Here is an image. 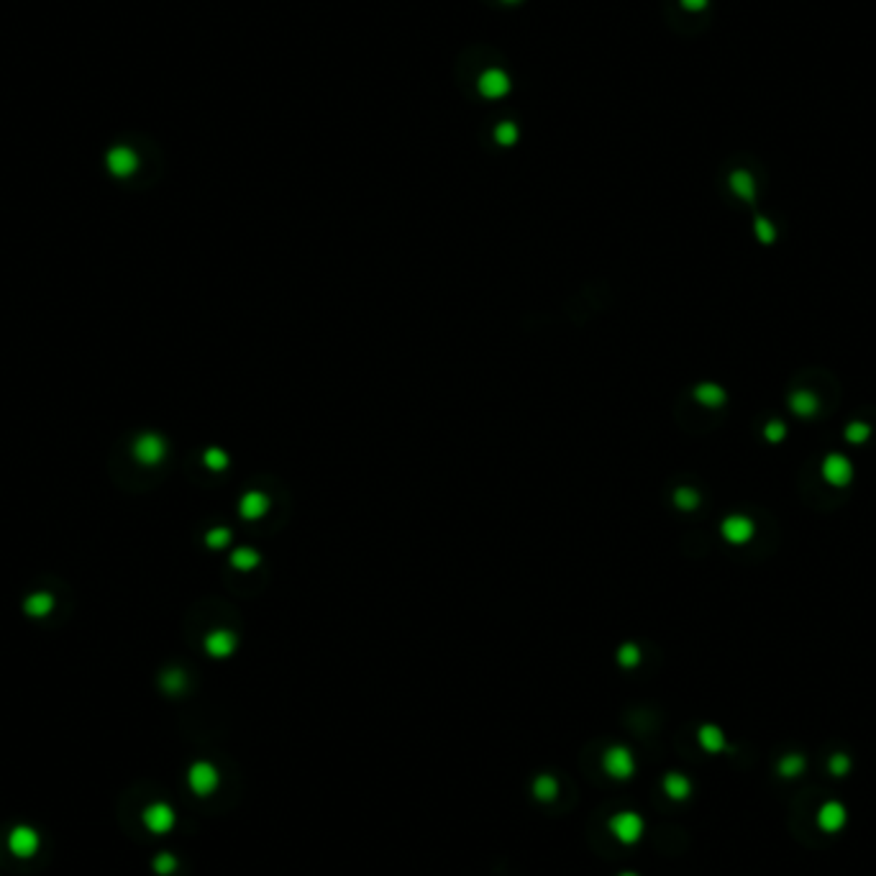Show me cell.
<instances>
[{
    "instance_id": "1",
    "label": "cell",
    "mask_w": 876,
    "mask_h": 876,
    "mask_svg": "<svg viewBox=\"0 0 876 876\" xmlns=\"http://www.w3.org/2000/svg\"><path fill=\"white\" fill-rule=\"evenodd\" d=\"M820 474H823L825 484H830V487H838V489L848 487L853 482V462L846 454L833 451V454H827L825 459H823Z\"/></svg>"
},
{
    "instance_id": "2",
    "label": "cell",
    "mask_w": 876,
    "mask_h": 876,
    "mask_svg": "<svg viewBox=\"0 0 876 876\" xmlns=\"http://www.w3.org/2000/svg\"><path fill=\"white\" fill-rule=\"evenodd\" d=\"M643 830H646L643 817H640L638 812H633V809H623V812H615V815L610 817V833L615 835L620 843H625V846L638 843Z\"/></svg>"
},
{
    "instance_id": "3",
    "label": "cell",
    "mask_w": 876,
    "mask_h": 876,
    "mask_svg": "<svg viewBox=\"0 0 876 876\" xmlns=\"http://www.w3.org/2000/svg\"><path fill=\"white\" fill-rule=\"evenodd\" d=\"M220 784V774L218 769L208 764V761H195L190 771H187V787L193 789L198 797H208L218 789Z\"/></svg>"
},
{
    "instance_id": "4",
    "label": "cell",
    "mask_w": 876,
    "mask_h": 876,
    "mask_svg": "<svg viewBox=\"0 0 876 876\" xmlns=\"http://www.w3.org/2000/svg\"><path fill=\"white\" fill-rule=\"evenodd\" d=\"M720 533H723V538L728 541L730 546H746V543H751V538L756 536V523L751 520L748 515L733 513L720 523Z\"/></svg>"
},
{
    "instance_id": "5",
    "label": "cell",
    "mask_w": 876,
    "mask_h": 876,
    "mask_svg": "<svg viewBox=\"0 0 876 876\" xmlns=\"http://www.w3.org/2000/svg\"><path fill=\"white\" fill-rule=\"evenodd\" d=\"M848 823V807L838 800H830V802H823L815 812V825L823 830V833H841L843 827Z\"/></svg>"
},
{
    "instance_id": "6",
    "label": "cell",
    "mask_w": 876,
    "mask_h": 876,
    "mask_svg": "<svg viewBox=\"0 0 876 876\" xmlns=\"http://www.w3.org/2000/svg\"><path fill=\"white\" fill-rule=\"evenodd\" d=\"M167 454V444H164V438L157 436V433H141V436L134 441V456L136 462L143 464V466H154V464H159Z\"/></svg>"
},
{
    "instance_id": "7",
    "label": "cell",
    "mask_w": 876,
    "mask_h": 876,
    "mask_svg": "<svg viewBox=\"0 0 876 876\" xmlns=\"http://www.w3.org/2000/svg\"><path fill=\"white\" fill-rule=\"evenodd\" d=\"M602 766L613 779H631L633 771H636V758L625 746H613V748L605 751Z\"/></svg>"
},
{
    "instance_id": "8",
    "label": "cell",
    "mask_w": 876,
    "mask_h": 876,
    "mask_svg": "<svg viewBox=\"0 0 876 876\" xmlns=\"http://www.w3.org/2000/svg\"><path fill=\"white\" fill-rule=\"evenodd\" d=\"M42 846V838L31 825H16L8 835V848L16 859H31Z\"/></svg>"
},
{
    "instance_id": "9",
    "label": "cell",
    "mask_w": 876,
    "mask_h": 876,
    "mask_svg": "<svg viewBox=\"0 0 876 876\" xmlns=\"http://www.w3.org/2000/svg\"><path fill=\"white\" fill-rule=\"evenodd\" d=\"M141 820H143V825H146L149 833L164 835L175 827L177 815H175V809L169 807L167 802H154V805H149V807L143 809Z\"/></svg>"
},
{
    "instance_id": "10",
    "label": "cell",
    "mask_w": 876,
    "mask_h": 876,
    "mask_svg": "<svg viewBox=\"0 0 876 876\" xmlns=\"http://www.w3.org/2000/svg\"><path fill=\"white\" fill-rule=\"evenodd\" d=\"M105 167L113 177H131L136 169H139V157H136L134 149H128V146H113L108 154H105Z\"/></svg>"
},
{
    "instance_id": "11",
    "label": "cell",
    "mask_w": 876,
    "mask_h": 876,
    "mask_svg": "<svg viewBox=\"0 0 876 876\" xmlns=\"http://www.w3.org/2000/svg\"><path fill=\"white\" fill-rule=\"evenodd\" d=\"M205 651H208L213 658L231 656V654L236 651V636H234L231 631H223V628L211 631L208 636H205Z\"/></svg>"
},
{
    "instance_id": "12",
    "label": "cell",
    "mask_w": 876,
    "mask_h": 876,
    "mask_svg": "<svg viewBox=\"0 0 876 876\" xmlns=\"http://www.w3.org/2000/svg\"><path fill=\"white\" fill-rule=\"evenodd\" d=\"M789 410H792L797 418H805V421H807V418L817 415V410H820V397H817L812 389H805V387L794 389L792 395H789Z\"/></svg>"
},
{
    "instance_id": "13",
    "label": "cell",
    "mask_w": 876,
    "mask_h": 876,
    "mask_svg": "<svg viewBox=\"0 0 876 876\" xmlns=\"http://www.w3.org/2000/svg\"><path fill=\"white\" fill-rule=\"evenodd\" d=\"M267 510H270V498H267L264 492H259V489L246 492L244 498H241V502H238V513H241V518H246V520H259Z\"/></svg>"
},
{
    "instance_id": "14",
    "label": "cell",
    "mask_w": 876,
    "mask_h": 876,
    "mask_svg": "<svg viewBox=\"0 0 876 876\" xmlns=\"http://www.w3.org/2000/svg\"><path fill=\"white\" fill-rule=\"evenodd\" d=\"M697 743L702 746V751H708V753H712V756H717V753H723V751L728 748V738H725L723 728H717V725H712V723L699 728Z\"/></svg>"
},
{
    "instance_id": "15",
    "label": "cell",
    "mask_w": 876,
    "mask_h": 876,
    "mask_svg": "<svg viewBox=\"0 0 876 876\" xmlns=\"http://www.w3.org/2000/svg\"><path fill=\"white\" fill-rule=\"evenodd\" d=\"M692 397L705 408H723L728 403V392L715 382H699L697 387L692 389Z\"/></svg>"
},
{
    "instance_id": "16",
    "label": "cell",
    "mask_w": 876,
    "mask_h": 876,
    "mask_svg": "<svg viewBox=\"0 0 876 876\" xmlns=\"http://www.w3.org/2000/svg\"><path fill=\"white\" fill-rule=\"evenodd\" d=\"M728 185H730V190H733L735 198H741V200H746V202L756 200V179H753V175L746 172V169H735V172H730Z\"/></svg>"
},
{
    "instance_id": "17",
    "label": "cell",
    "mask_w": 876,
    "mask_h": 876,
    "mask_svg": "<svg viewBox=\"0 0 876 876\" xmlns=\"http://www.w3.org/2000/svg\"><path fill=\"white\" fill-rule=\"evenodd\" d=\"M480 90L482 95H487V98H502V95L510 90V80L502 69H487L484 75L480 77Z\"/></svg>"
},
{
    "instance_id": "18",
    "label": "cell",
    "mask_w": 876,
    "mask_h": 876,
    "mask_svg": "<svg viewBox=\"0 0 876 876\" xmlns=\"http://www.w3.org/2000/svg\"><path fill=\"white\" fill-rule=\"evenodd\" d=\"M664 792H666V797H669V800H674V802L690 800V794H692L690 776L679 774V771H672V774H666L664 776Z\"/></svg>"
},
{
    "instance_id": "19",
    "label": "cell",
    "mask_w": 876,
    "mask_h": 876,
    "mask_svg": "<svg viewBox=\"0 0 876 876\" xmlns=\"http://www.w3.org/2000/svg\"><path fill=\"white\" fill-rule=\"evenodd\" d=\"M807 769V758L802 756V753H784L779 761H776V771L782 779H797Z\"/></svg>"
},
{
    "instance_id": "20",
    "label": "cell",
    "mask_w": 876,
    "mask_h": 876,
    "mask_svg": "<svg viewBox=\"0 0 876 876\" xmlns=\"http://www.w3.org/2000/svg\"><path fill=\"white\" fill-rule=\"evenodd\" d=\"M51 607H54V597H51L49 592H36V595H31V597L24 602V610L31 617H44Z\"/></svg>"
},
{
    "instance_id": "21",
    "label": "cell",
    "mask_w": 876,
    "mask_h": 876,
    "mask_svg": "<svg viewBox=\"0 0 876 876\" xmlns=\"http://www.w3.org/2000/svg\"><path fill=\"white\" fill-rule=\"evenodd\" d=\"M559 792V782L554 779L551 774H541L536 776V782H533V794H536V800L541 802H551L557 797Z\"/></svg>"
},
{
    "instance_id": "22",
    "label": "cell",
    "mask_w": 876,
    "mask_h": 876,
    "mask_svg": "<svg viewBox=\"0 0 876 876\" xmlns=\"http://www.w3.org/2000/svg\"><path fill=\"white\" fill-rule=\"evenodd\" d=\"M259 559H261L259 551H254V548H249V546H241L231 554V564H234V569L249 572V569H254V566H259Z\"/></svg>"
},
{
    "instance_id": "23",
    "label": "cell",
    "mask_w": 876,
    "mask_h": 876,
    "mask_svg": "<svg viewBox=\"0 0 876 876\" xmlns=\"http://www.w3.org/2000/svg\"><path fill=\"white\" fill-rule=\"evenodd\" d=\"M843 438H846L848 444H853V446H861V444H866L868 438H871V426L864 421H851L846 426V430H843Z\"/></svg>"
},
{
    "instance_id": "24",
    "label": "cell",
    "mask_w": 876,
    "mask_h": 876,
    "mask_svg": "<svg viewBox=\"0 0 876 876\" xmlns=\"http://www.w3.org/2000/svg\"><path fill=\"white\" fill-rule=\"evenodd\" d=\"M159 684H161V690L167 692V694H179V692L185 690L187 676H185V672H182V669H167V672L161 674Z\"/></svg>"
},
{
    "instance_id": "25",
    "label": "cell",
    "mask_w": 876,
    "mask_h": 876,
    "mask_svg": "<svg viewBox=\"0 0 876 876\" xmlns=\"http://www.w3.org/2000/svg\"><path fill=\"white\" fill-rule=\"evenodd\" d=\"M672 500H674V507H679V510H684V513H690V510H697L699 507V492L697 489H692V487H676L674 495H672Z\"/></svg>"
},
{
    "instance_id": "26",
    "label": "cell",
    "mask_w": 876,
    "mask_h": 876,
    "mask_svg": "<svg viewBox=\"0 0 876 876\" xmlns=\"http://www.w3.org/2000/svg\"><path fill=\"white\" fill-rule=\"evenodd\" d=\"M753 234H756V241H761V244H766V246L776 241V226L769 218H764V216H756V220H753Z\"/></svg>"
},
{
    "instance_id": "27",
    "label": "cell",
    "mask_w": 876,
    "mask_h": 876,
    "mask_svg": "<svg viewBox=\"0 0 876 876\" xmlns=\"http://www.w3.org/2000/svg\"><path fill=\"white\" fill-rule=\"evenodd\" d=\"M853 769V761L848 753H843V751H835L833 756L827 758V771L833 776H846L848 771Z\"/></svg>"
},
{
    "instance_id": "28",
    "label": "cell",
    "mask_w": 876,
    "mask_h": 876,
    "mask_svg": "<svg viewBox=\"0 0 876 876\" xmlns=\"http://www.w3.org/2000/svg\"><path fill=\"white\" fill-rule=\"evenodd\" d=\"M617 661H620V666H625V669L638 666L640 664V649L636 646V643H623V646L617 649Z\"/></svg>"
},
{
    "instance_id": "29",
    "label": "cell",
    "mask_w": 876,
    "mask_h": 876,
    "mask_svg": "<svg viewBox=\"0 0 876 876\" xmlns=\"http://www.w3.org/2000/svg\"><path fill=\"white\" fill-rule=\"evenodd\" d=\"M202 464L213 469V472H220V469H226L228 466V454L223 448H208L205 454H202Z\"/></svg>"
},
{
    "instance_id": "30",
    "label": "cell",
    "mask_w": 876,
    "mask_h": 876,
    "mask_svg": "<svg viewBox=\"0 0 876 876\" xmlns=\"http://www.w3.org/2000/svg\"><path fill=\"white\" fill-rule=\"evenodd\" d=\"M764 438H766L769 444H782L784 438H787V426H784L782 421H769L766 426H764Z\"/></svg>"
},
{
    "instance_id": "31",
    "label": "cell",
    "mask_w": 876,
    "mask_h": 876,
    "mask_svg": "<svg viewBox=\"0 0 876 876\" xmlns=\"http://www.w3.org/2000/svg\"><path fill=\"white\" fill-rule=\"evenodd\" d=\"M175 868H177V859L172 853H157L154 856V871L159 876H169Z\"/></svg>"
},
{
    "instance_id": "32",
    "label": "cell",
    "mask_w": 876,
    "mask_h": 876,
    "mask_svg": "<svg viewBox=\"0 0 876 876\" xmlns=\"http://www.w3.org/2000/svg\"><path fill=\"white\" fill-rule=\"evenodd\" d=\"M228 541H231V531H228V528H213V531L205 533V543L211 548L228 546Z\"/></svg>"
},
{
    "instance_id": "33",
    "label": "cell",
    "mask_w": 876,
    "mask_h": 876,
    "mask_svg": "<svg viewBox=\"0 0 876 876\" xmlns=\"http://www.w3.org/2000/svg\"><path fill=\"white\" fill-rule=\"evenodd\" d=\"M495 136H498V141H500V143H513V141H515V136H518V131H515L513 123H502V126H498V131H495Z\"/></svg>"
},
{
    "instance_id": "34",
    "label": "cell",
    "mask_w": 876,
    "mask_h": 876,
    "mask_svg": "<svg viewBox=\"0 0 876 876\" xmlns=\"http://www.w3.org/2000/svg\"><path fill=\"white\" fill-rule=\"evenodd\" d=\"M682 6L687 10H702L708 6V0H682Z\"/></svg>"
},
{
    "instance_id": "35",
    "label": "cell",
    "mask_w": 876,
    "mask_h": 876,
    "mask_svg": "<svg viewBox=\"0 0 876 876\" xmlns=\"http://www.w3.org/2000/svg\"><path fill=\"white\" fill-rule=\"evenodd\" d=\"M617 876H638V874H633V871H625V874H617Z\"/></svg>"
}]
</instances>
